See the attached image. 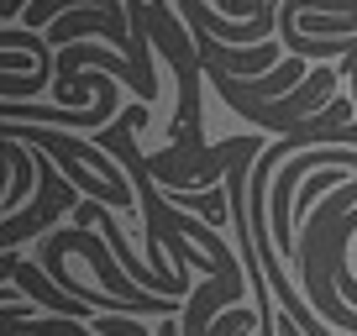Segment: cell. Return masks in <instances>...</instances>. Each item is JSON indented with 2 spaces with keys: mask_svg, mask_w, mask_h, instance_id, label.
Masks as SVG:
<instances>
[{
  "mask_svg": "<svg viewBox=\"0 0 357 336\" xmlns=\"http://www.w3.org/2000/svg\"><path fill=\"white\" fill-rule=\"evenodd\" d=\"M16 289L32 294L37 305H47L53 315H68V321H89V315H84V300H79V294H68V289H58L47 273H37V263H16Z\"/></svg>",
  "mask_w": 357,
  "mask_h": 336,
  "instance_id": "6da1fadb",
  "label": "cell"
},
{
  "mask_svg": "<svg viewBox=\"0 0 357 336\" xmlns=\"http://www.w3.org/2000/svg\"><path fill=\"white\" fill-rule=\"evenodd\" d=\"M68 200H74V194L53 200V174H43V205H37V211H26V215H11V221L0 226V252H6V247H16V242H26V236H37V231H47Z\"/></svg>",
  "mask_w": 357,
  "mask_h": 336,
  "instance_id": "7a4b0ae2",
  "label": "cell"
},
{
  "mask_svg": "<svg viewBox=\"0 0 357 336\" xmlns=\"http://www.w3.org/2000/svg\"><path fill=\"white\" fill-rule=\"evenodd\" d=\"M26 0H0V16H11V11H22Z\"/></svg>",
  "mask_w": 357,
  "mask_h": 336,
  "instance_id": "3957f363",
  "label": "cell"
}]
</instances>
